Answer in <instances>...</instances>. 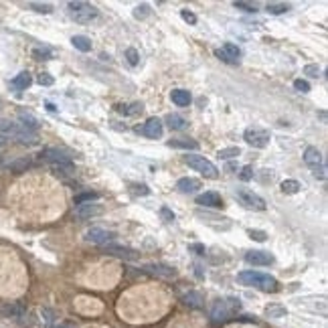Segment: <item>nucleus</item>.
<instances>
[{"label":"nucleus","instance_id":"4468645a","mask_svg":"<svg viewBox=\"0 0 328 328\" xmlns=\"http://www.w3.org/2000/svg\"><path fill=\"white\" fill-rule=\"evenodd\" d=\"M104 213V207L97 205V203H83V205H77L75 207V215L79 219H92L97 217V215Z\"/></svg>","mask_w":328,"mask_h":328},{"label":"nucleus","instance_id":"f257e3e1","mask_svg":"<svg viewBox=\"0 0 328 328\" xmlns=\"http://www.w3.org/2000/svg\"><path fill=\"white\" fill-rule=\"evenodd\" d=\"M237 280H239L243 286H251V288H257L262 292H278V288H280L276 278H271L267 274H259V271H253V269L237 274Z\"/></svg>","mask_w":328,"mask_h":328},{"label":"nucleus","instance_id":"4be33fe9","mask_svg":"<svg viewBox=\"0 0 328 328\" xmlns=\"http://www.w3.org/2000/svg\"><path fill=\"white\" fill-rule=\"evenodd\" d=\"M164 122H166V126L171 130H185L188 126V122L183 116H178V114H168Z\"/></svg>","mask_w":328,"mask_h":328},{"label":"nucleus","instance_id":"412c9836","mask_svg":"<svg viewBox=\"0 0 328 328\" xmlns=\"http://www.w3.org/2000/svg\"><path fill=\"white\" fill-rule=\"evenodd\" d=\"M171 99L180 108H185L193 101V97H190V94L187 92V89H174V92H171Z\"/></svg>","mask_w":328,"mask_h":328},{"label":"nucleus","instance_id":"f3484780","mask_svg":"<svg viewBox=\"0 0 328 328\" xmlns=\"http://www.w3.org/2000/svg\"><path fill=\"white\" fill-rule=\"evenodd\" d=\"M0 312H2V314L6 316V318H15V320L25 318V314H27L25 306H20V304H16V302H13V304H4V306H0Z\"/></svg>","mask_w":328,"mask_h":328},{"label":"nucleus","instance_id":"603ef678","mask_svg":"<svg viewBox=\"0 0 328 328\" xmlns=\"http://www.w3.org/2000/svg\"><path fill=\"white\" fill-rule=\"evenodd\" d=\"M188 250H190V251H197L199 255H205V245H201V243H193V245H188Z\"/></svg>","mask_w":328,"mask_h":328},{"label":"nucleus","instance_id":"1a4fd4ad","mask_svg":"<svg viewBox=\"0 0 328 328\" xmlns=\"http://www.w3.org/2000/svg\"><path fill=\"white\" fill-rule=\"evenodd\" d=\"M104 253H108V255H111V257L128 259V262L138 259V251H136V250H132V247H126V245H116V243H106V245H104Z\"/></svg>","mask_w":328,"mask_h":328},{"label":"nucleus","instance_id":"c85d7f7f","mask_svg":"<svg viewBox=\"0 0 328 328\" xmlns=\"http://www.w3.org/2000/svg\"><path fill=\"white\" fill-rule=\"evenodd\" d=\"M286 314H288V310H286V306H281V304H269L266 308L267 318H284Z\"/></svg>","mask_w":328,"mask_h":328},{"label":"nucleus","instance_id":"2eb2a0df","mask_svg":"<svg viewBox=\"0 0 328 328\" xmlns=\"http://www.w3.org/2000/svg\"><path fill=\"white\" fill-rule=\"evenodd\" d=\"M144 271H148V274L158 276V278H164V280L176 278V271L168 266H162V264H148V266H144Z\"/></svg>","mask_w":328,"mask_h":328},{"label":"nucleus","instance_id":"ea45409f","mask_svg":"<svg viewBox=\"0 0 328 328\" xmlns=\"http://www.w3.org/2000/svg\"><path fill=\"white\" fill-rule=\"evenodd\" d=\"M233 6L239 8V10H243V13H257V4L243 2V0H239V2H233Z\"/></svg>","mask_w":328,"mask_h":328},{"label":"nucleus","instance_id":"20e7f679","mask_svg":"<svg viewBox=\"0 0 328 328\" xmlns=\"http://www.w3.org/2000/svg\"><path fill=\"white\" fill-rule=\"evenodd\" d=\"M185 162H187L190 168H195L197 172H201L205 178H217V176H219L217 166H215L211 160H207L205 156H199V154H187V156H185Z\"/></svg>","mask_w":328,"mask_h":328},{"label":"nucleus","instance_id":"4c0bfd02","mask_svg":"<svg viewBox=\"0 0 328 328\" xmlns=\"http://www.w3.org/2000/svg\"><path fill=\"white\" fill-rule=\"evenodd\" d=\"M146 16H150V6L148 4H138V6L134 8V18L144 20Z\"/></svg>","mask_w":328,"mask_h":328},{"label":"nucleus","instance_id":"9b49d317","mask_svg":"<svg viewBox=\"0 0 328 328\" xmlns=\"http://www.w3.org/2000/svg\"><path fill=\"white\" fill-rule=\"evenodd\" d=\"M39 158L47 164H57V162H73L71 156L67 154L65 150H57V148H47L39 154Z\"/></svg>","mask_w":328,"mask_h":328},{"label":"nucleus","instance_id":"864d4df0","mask_svg":"<svg viewBox=\"0 0 328 328\" xmlns=\"http://www.w3.org/2000/svg\"><path fill=\"white\" fill-rule=\"evenodd\" d=\"M6 142H8V138H6V136H2V134H0V148H4V146H6Z\"/></svg>","mask_w":328,"mask_h":328},{"label":"nucleus","instance_id":"f03ea898","mask_svg":"<svg viewBox=\"0 0 328 328\" xmlns=\"http://www.w3.org/2000/svg\"><path fill=\"white\" fill-rule=\"evenodd\" d=\"M67 8H69V16L75 22H79V25H87V22H92V20H95L99 16V10L94 4L81 2V0L69 2V4H67Z\"/></svg>","mask_w":328,"mask_h":328},{"label":"nucleus","instance_id":"49530a36","mask_svg":"<svg viewBox=\"0 0 328 328\" xmlns=\"http://www.w3.org/2000/svg\"><path fill=\"white\" fill-rule=\"evenodd\" d=\"M37 81H39V85L49 87V85H53V83H55V79H53V75H51V73H41V75L37 77Z\"/></svg>","mask_w":328,"mask_h":328},{"label":"nucleus","instance_id":"c756f323","mask_svg":"<svg viewBox=\"0 0 328 328\" xmlns=\"http://www.w3.org/2000/svg\"><path fill=\"white\" fill-rule=\"evenodd\" d=\"M51 166V171L57 174V176H65V174H71L75 171V166L73 162H57V164H49Z\"/></svg>","mask_w":328,"mask_h":328},{"label":"nucleus","instance_id":"8fccbe9b","mask_svg":"<svg viewBox=\"0 0 328 328\" xmlns=\"http://www.w3.org/2000/svg\"><path fill=\"white\" fill-rule=\"evenodd\" d=\"M239 176H241V180H251L253 178V168L251 166H243Z\"/></svg>","mask_w":328,"mask_h":328},{"label":"nucleus","instance_id":"0eeeda50","mask_svg":"<svg viewBox=\"0 0 328 328\" xmlns=\"http://www.w3.org/2000/svg\"><path fill=\"white\" fill-rule=\"evenodd\" d=\"M243 140L250 144V146H253V148H266V146L269 144V132L267 130H264V128H247L245 132H243Z\"/></svg>","mask_w":328,"mask_h":328},{"label":"nucleus","instance_id":"a19ab883","mask_svg":"<svg viewBox=\"0 0 328 328\" xmlns=\"http://www.w3.org/2000/svg\"><path fill=\"white\" fill-rule=\"evenodd\" d=\"M126 59H128V63L132 65V67H136V65H138L140 63V55H138V51H136V49H126Z\"/></svg>","mask_w":328,"mask_h":328},{"label":"nucleus","instance_id":"6ab92c4d","mask_svg":"<svg viewBox=\"0 0 328 328\" xmlns=\"http://www.w3.org/2000/svg\"><path fill=\"white\" fill-rule=\"evenodd\" d=\"M32 166V160H31V158L29 156H20V158H15V160H10L8 164H6V168H8V171L10 172H27L29 171V168Z\"/></svg>","mask_w":328,"mask_h":328},{"label":"nucleus","instance_id":"473e14b6","mask_svg":"<svg viewBox=\"0 0 328 328\" xmlns=\"http://www.w3.org/2000/svg\"><path fill=\"white\" fill-rule=\"evenodd\" d=\"M266 10L269 15H284V13L290 10V4H286V2H267Z\"/></svg>","mask_w":328,"mask_h":328},{"label":"nucleus","instance_id":"9d476101","mask_svg":"<svg viewBox=\"0 0 328 328\" xmlns=\"http://www.w3.org/2000/svg\"><path fill=\"white\" fill-rule=\"evenodd\" d=\"M111 237H114V233L108 231V229H101V227H92V229H87L85 235H83V239L89 241V243H95V245H106Z\"/></svg>","mask_w":328,"mask_h":328},{"label":"nucleus","instance_id":"de8ad7c7","mask_svg":"<svg viewBox=\"0 0 328 328\" xmlns=\"http://www.w3.org/2000/svg\"><path fill=\"white\" fill-rule=\"evenodd\" d=\"M160 215H162V219H164L166 223H172V221H174V213L168 209V207H162V209H160Z\"/></svg>","mask_w":328,"mask_h":328},{"label":"nucleus","instance_id":"cd10ccee","mask_svg":"<svg viewBox=\"0 0 328 328\" xmlns=\"http://www.w3.org/2000/svg\"><path fill=\"white\" fill-rule=\"evenodd\" d=\"M280 188H281V193H284V195H296V193H300L302 185L298 183V180L288 178V180H284V183L280 185Z\"/></svg>","mask_w":328,"mask_h":328},{"label":"nucleus","instance_id":"a18cd8bd","mask_svg":"<svg viewBox=\"0 0 328 328\" xmlns=\"http://www.w3.org/2000/svg\"><path fill=\"white\" fill-rule=\"evenodd\" d=\"M180 16H183V20L188 22V25H195V22H197V15H195V13H190L188 8H183V10H180Z\"/></svg>","mask_w":328,"mask_h":328},{"label":"nucleus","instance_id":"dca6fc26","mask_svg":"<svg viewBox=\"0 0 328 328\" xmlns=\"http://www.w3.org/2000/svg\"><path fill=\"white\" fill-rule=\"evenodd\" d=\"M13 138L16 140V142H20V144H25V146H37L39 144V136H37V132H31V130H25V128H18V132L13 136Z\"/></svg>","mask_w":328,"mask_h":328},{"label":"nucleus","instance_id":"3c124183","mask_svg":"<svg viewBox=\"0 0 328 328\" xmlns=\"http://www.w3.org/2000/svg\"><path fill=\"white\" fill-rule=\"evenodd\" d=\"M215 57H219L221 61H225V63H229V65H237V63H235V61H231V59H229V57H227V55H225V53H223L221 49H217V51H215Z\"/></svg>","mask_w":328,"mask_h":328},{"label":"nucleus","instance_id":"c03bdc74","mask_svg":"<svg viewBox=\"0 0 328 328\" xmlns=\"http://www.w3.org/2000/svg\"><path fill=\"white\" fill-rule=\"evenodd\" d=\"M294 87H296V92H302V94L310 92V83L306 81V79H296V81H294Z\"/></svg>","mask_w":328,"mask_h":328},{"label":"nucleus","instance_id":"39448f33","mask_svg":"<svg viewBox=\"0 0 328 328\" xmlns=\"http://www.w3.org/2000/svg\"><path fill=\"white\" fill-rule=\"evenodd\" d=\"M233 197L239 201V205H243L245 209H251V211H266V201L259 197V195H255L253 190H250V188H237L235 193H233Z\"/></svg>","mask_w":328,"mask_h":328},{"label":"nucleus","instance_id":"6e6d98bb","mask_svg":"<svg viewBox=\"0 0 328 328\" xmlns=\"http://www.w3.org/2000/svg\"><path fill=\"white\" fill-rule=\"evenodd\" d=\"M51 328H69V326H51Z\"/></svg>","mask_w":328,"mask_h":328},{"label":"nucleus","instance_id":"72a5a7b5","mask_svg":"<svg viewBox=\"0 0 328 328\" xmlns=\"http://www.w3.org/2000/svg\"><path fill=\"white\" fill-rule=\"evenodd\" d=\"M116 109L124 116H136V114H142L144 106L142 104H132V106H116Z\"/></svg>","mask_w":328,"mask_h":328},{"label":"nucleus","instance_id":"7ed1b4c3","mask_svg":"<svg viewBox=\"0 0 328 328\" xmlns=\"http://www.w3.org/2000/svg\"><path fill=\"white\" fill-rule=\"evenodd\" d=\"M239 308V300H215L213 302V306H211V318L215 322H225V320H229L233 312Z\"/></svg>","mask_w":328,"mask_h":328},{"label":"nucleus","instance_id":"2f4dec72","mask_svg":"<svg viewBox=\"0 0 328 328\" xmlns=\"http://www.w3.org/2000/svg\"><path fill=\"white\" fill-rule=\"evenodd\" d=\"M241 154V148L239 146H229V148H221L217 152V156L221 158V160H231V158H237Z\"/></svg>","mask_w":328,"mask_h":328},{"label":"nucleus","instance_id":"a878e982","mask_svg":"<svg viewBox=\"0 0 328 328\" xmlns=\"http://www.w3.org/2000/svg\"><path fill=\"white\" fill-rule=\"evenodd\" d=\"M31 83H32V77L29 71H20L13 79V87H16V89H27V87H31Z\"/></svg>","mask_w":328,"mask_h":328},{"label":"nucleus","instance_id":"aec40b11","mask_svg":"<svg viewBox=\"0 0 328 328\" xmlns=\"http://www.w3.org/2000/svg\"><path fill=\"white\" fill-rule=\"evenodd\" d=\"M176 188L180 190V193H187V195H190V193H197V190L201 188V183L197 178H180L178 183H176Z\"/></svg>","mask_w":328,"mask_h":328},{"label":"nucleus","instance_id":"f8f14e48","mask_svg":"<svg viewBox=\"0 0 328 328\" xmlns=\"http://www.w3.org/2000/svg\"><path fill=\"white\" fill-rule=\"evenodd\" d=\"M245 262L251 266H271L276 262V257L269 251H247L245 253Z\"/></svg>","mask_w":328,"mask_h":328},{"label":"nucleus","instance_id":"5fc2aeb1","mask_svg":"<svg viewBox=\"0 0 328 328\" xmlns=\"http://www.w3.org/2000/svg\"><path fill=\"white\" fill-rule=\"evenodd\" d=\"M47 109H49V111H57V108H55V106L51 104V101H47Z\"/></svg>","mask_w":328,"mask_h":328},{"label":"nucleus","instance_id":"09e8293b","mask_svg":"<svg viewBox=\"0 0 328 328\" xmlns=\"http://www.w3.org/2000/svg\"><path fill=\"white\" fill-rule=\"evenodd\" d=\"M132 188H134V195H142V197L150 195V188L146 187V185H136V187H132Z\"/></svg>","mask_w":328,"mask_h":328},{"label":"nucleus","instance_id":"6e6552de","mask_svg":"<svg viewBox=\"0 0 328 328\" xmlns=\"http://www.w3.org/2000/svg\"><path fill=\"white\" fill-rule=\"evenodd\" d=\"M136 132L146 136V138H152V140H158V138H162V134H164V126H162V122L158 120V118H150L146 124H142V126L136 128Z\"/></svg>","mask_w":328,"mask_h":328},{"label":"nucleus","instance_id":"5701e85b","mask_svg":"<svg viewBox=\"0 0 328 328\" xmlns=\"http://www.w3.org/2000/svg\"><path fill=\"white\" fill-rule=\"evenodd\" d=\"M183 302L187 304V306H190V308H201L203 304H205V298H203L199 292H188V294H185V296H183Z\"/></svg>","mask_w":328,"mask_h":328},{"label":"nucleus","instance_id":"b1692460","mask_svg":"<svg viewBox=\"0 0 328 328\" xmlns=\"http://www.w3.org/2000/svg\"><path fill=\"white\" fill-rule=\"evenodd\" d=\"M168 146H172V148H185V150H197L199 142L190 140V138H176V140L168 142Z\"/></svg>","mask_w":328,"mask_h":328},{"label":"nucleus","instance_id":"393cba45","mask_svg":"<svg viewBox=\"0 0 328 328\" xmlns=\"http://www.w3.org/2000/svg\"><path fill=\"white\" fill-rule=\"evenodd\" d=\"M197 217L199 219H203V223H225V225H229V217H217V215H213V213H209V211H197Z\"/></svg>","mask_w":328,"mask_h":328},{"label":"nucleus","instance_id":"c9c22d12","mask_svg":"<svg viewBox=\"0 0 328 328\" xmlns=\"http://www.w3.org/2000/svg\"><path fill=\"white\" fill-rule=\"evenodd\" d=\"M29 8H32L35 13H41V15H51L53 13V6L47 4V2H29Z\"/></svg>","mask_w":328,"mask_h":328},{"label":"nucleus","instance_id":"423d86ee","mask_svg":"<svg viewBox=\"0 0 328 328\" xmlns=\"http://www.w3.org/2000/svg\"><path fill=\"white\" fill-rule=\"evenodd\" d=\"M304 162H306L312 171H314V176L316 178H326V166H324V158L320 154L318 148H314V146H308L306 150H304Z\"/></svg>","mask_w":328,"mask_h":328},{"label":"nucleus","instance_id":"7c9ffc66","mask_svg":"<svg viewBox=\"0 0 328 328\" xmlns=\"http://www.w3.org/2000/svg\"><path fill=\"white\" fill-rule=\"evenodd\" d=\"M227 57L231 59V61H235V63H239V57H241V49L237 47V45H233V43H225L223 45V49H221Z\"/></svg>","mask_w":328,"mask_h":328},{"label":"nucleus","instance_id":"79ce46f5","mask_svg":"<svg viewBox=\"0 0 328 328\" xmlns=\"http://www.w3.org/2000/svg\"><path fill=\"white\" fill-rule=\"evenodd\" d=\"M320 67L318 65H306L304 67V75H308V77H312V79H318L320 77Z\"/></svg>","mask_w":328,"mask_h":328},{"label":"nucleus","instance_id":"a211bd4d","mask_svg":"<svg viewBox=\"0 0 328 328\" xmlns=\"http://www.w3.org/2000/svg\"><path fill=\"white\" fill-rule=\"evenodd\" d=\"M18 126H22L25 130L35 132V130L41 128V122L32 114H29V111H18Z\"/></svg>","mask_w":328,"mask_h":328},{"label":"nucleus","instance_id":"bb28decb","mask_svg":"<svg viewBox=\"0 0 328 328\" xmlns=\"http://www.w3.org/2000/svg\"><path fill=\"white\" fill-rule=\"evenodd\" d=\"M71 45H73L77 51H83V53L92 51V41H89L85 35H75V37L71 39Z\"/></svg>","mask_w":328,"mask_h":328},{"label":"nucleus","instance_id":"37998d69","mask_svg":"<svg viewBox=\"0 0 328 328\" xmlns=\"http://www.w3.org/2000/svg\"><path fill=\"white\" fill-rule=\"evenodd\" d=\"M247 233H250V237H251V239H255V241H259V243H264V241L267 239V233H266V231H259V229H250Z\"/></svg>","mask_w":328,"mask_h":328},{"label":"nucleus","instance_id":"f704fd0d","mask_svg":"<svg viewBox=\"0 0 328 328\" xmlns=\"http://www.w3.org/2000/svg\"><path fill=\"white\" fill-rule=\"evenodd\" d=\"M32 57H35L37 61H47L53 57V51L49 47H35L32 49Z\"/></svg>","mask_w":328,"mask_h":328},{"label":"nucleus","instance_id":"e433bc0d","mask_svg":"<svg viewBox=\"0 0 328 328\" xmlns=\"http://www.w3.org/2000/svg\"><path fill=\"white\" fill-rule=\"evenodd\" d=\"M97 199H99L97 193H81V195H77V197L73 199V203H75V205H83V203H94V201H97Z\"/></svg>","mask_w":328,"mask_h":328},{"label":"nucleus","instance_id":"58836bf2","mask_svg":"<svg viewBox=\"0 0 328 328\" xmlns=\"http://www.w3.org/2000/svg\"><path fill=\"white\" fill-rule=\"evenodd\" d=\"M41 316H43V322L47 324V328H51V326L55 324V312H53V310L43 308V310H41Z\"/></svg>","mask_w":328,"mask_h":328},{"label":"nucleus","instance_id":"ddd939ff","mask_svg":"<svg viewBox=\"0 0 328 328\" xmlns=\"http://www.w3.org/2000/svg\"><path fill=\"white\" fill-rule=\"evenodd\" d=\"M197 205L201 207H209V209H221L223 207V199L219 193H215V190H207V193H203L197 197Z\"/></svg>","mask_w":328,"mask_h":328}]
</instances>
